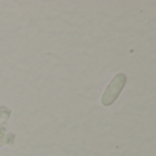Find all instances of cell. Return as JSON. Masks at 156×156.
<instances>
[{
	"label": "cell",
	"instance_id": "cell-1",
	"mask_svg": "<svg viewBox=\"0 0 156 156\" xmlns=\"http://www.w3.org/2000/svg\"><path fill=\"white\" fill-rule=\"evenodd\" d=\"M126 82H127V77L125 73H118L116 76H114L112 80L108 83V86L105 88V90L101 94V104L104 107L112 105L115 103V100L119 97L121 92L123 90Z\"/></svg>",
	"mask_w": 156,
	"mask_h": 156
}]
</instances>
